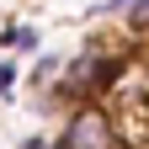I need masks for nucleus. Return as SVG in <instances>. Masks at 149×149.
Wrapping results in <instances>:
<instances>
[{
  "instance_id": "nucleus-6",
  "label": "nucleus",
  "mask_w": 149,
  "mask_h": 149,
  "mask_svg": "<svg viewBox=\"0 0 149 149\" xmlns=\"http://www.w3.org/2000/svg\"><path fill=\"white\" fill-rule=\"evenodd\" d=\"M16 80H22V64H16V59H0V96H16Z\"/></svg>"
},
{
  "instance_id": "nucleus-5",
  "label": "nucleus",
  "mask_w": 149,
  "mask_h": 149,
  "mask_svg": "<svg viewBox=\"0 0 149 149\" xmlns=\"http://www.w3.org/2000/svg\"><path fill=\"white\" fill-rule=\"evenodd\" d=\"M123 37H133V43L149 37V0H133V6L123 11Z\"/></svg>"
},
{
  "instance_id": "nucleus-3",
  "label": "nucleus",
  "mask_w": 149,
  "mask_h": 149,
  "mask_svg": "<svg viewBox=\"0 0 149 149\" xmlns=\"http://www.w3.org/2000/svg\"><path fill=\"white\" fill-rule=\"evenodd\" d=\"M0 43H6L11 53H37V48H43V27H32V22H11L6 32H0Z\"/></svg>"
},
{
  "instance_id": "nucleus-7",
  "label": "nucleus",
  "mask_w": 149,
  "mask_h": 149,
  "mask_svg": "<svg viewBox=\"0 0 149 149\" xmlns=\"http://www.w3.org/2000/svg\"><path fill=\"white\" fill-rule=\"evenodd\" d=\"M128 6H133V0H107L101 11H107V16H117V11H128Z\"/></svg>"
},
{
  "instance_id": "nucleus-2",
  "label": "nucleus",
  "mask_w": 149,
  "mask_h": 149,
  "mask_svg": "<svg viewBox=\"0 0 149 149\" xmlns=\"http://www.w3.org/2000/svg\"><path fill=\"white\" fill-rule=\"evenodd\" d=\"M59 144H64V149H123L112 107H107V101L69 107V112H64V133H59Z\"/></svg>"
},
{
  "instance_id": "nucleus-4",
  "label": "nucleus",
  "mask_w": 149,
  "mask_h": 149,
  "mask_svg": "<svg viewBox=\"0 0 149 149\" xmlns=\"http://www.w3.org/2000/svg\"><path fill=\"white\" fill-rule=\"evenodd\" d=\"M59 74H64V59H53V53H43V59L32 64V85L43 91V96H53V85H59Z\"/></svg>"
},
{
  "instance_id": "nucleus-8",
  "label": "nucleus",
  "mask_w": 149,
  "mask_h": 149,
  "mask_svg": "<svg viewBox=\"0 0 149 149\" xmlns=\"http://www.w3.org/2000/svg\"><path fill=\"white\" fill-rule=\"evenodd\" d=\"M48 144H53V139H37V133H32V139H22V149H48Z\"/></svg>"
},
{
  "instance_id": "nucleus-1",
  "label": "nucleus",
  "mask_w": 149,
  "mask_h": 149,
  "mask_svg": "<svg viewBox=\"0 0 149 149\" xmlns=\"http://www.w3.org/2000/svg\"><path fill=\"white\" fill-rule=\"evenodd\" d=\"M128 64V53L117 43H85L74 59L64 64L59 74V85H53V101H64V107H91V101H107L112 96V85H117V74Z\"/></svg>"
},
{
  "instance_id": "nucleus-9",
  "label": "nucleus",
  "mask_w": 149,
  "mask_h": 149,
  "mask_svg": "<svg viewBox=\"0 0 149 149\" xmlns=\"http://www.w3.org/2000/svg\"><path fill=\"white\" fill-rule=\"evenodd\" d=\"M48 149H64V144H59V139H53V144H48Z\"/></svg>"
}]
</instances>
